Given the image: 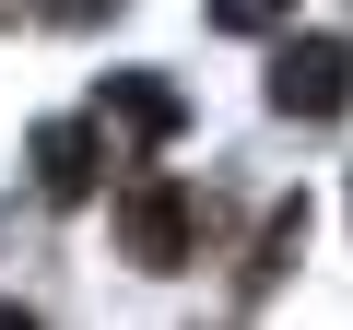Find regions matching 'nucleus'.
<instances>
[{"mask_svg": "<svg viewBox=\"0 0 353 330\" xmlns=\"http://www.w3.org/2000/svg\"><path fill=\"white\" fill-rule=\"evenodd\" d=\"M341 106H353V48H341V36H294V48H271V118L330 130Z\"/></svg>", "mask_w": 353, "mask_h": 330, "instance_id": "obj_2", "label": "nucleus"}, {"mask_svg": "<svg viewBox=\"0 0 353 330\" xmlns=\"http://www.w3.org/2000/svg\"><path fill=\"white\" fill-rule=\"evenodd\" d=\"M94 142H106V118H48V130H36V189H48L59 213L94 201V165H106Z\"/></svg>", "mask_w": 353, "mask_h": 330, "instance_id": "obj_4", "label": "nucleus"}, {"mask_svg": "<svg viewBox=\"0 0 353 330\" xmlns=\"http://www.w3.org/2000/svg\"><path fill=\"white\" fill-rule=\"evenodd\" d=\"M294 0H212V36H271Z\"/></svg>", "mask_w": 353, "mask_h": 330, "instance_id": "obj_5", "label": "nucleus"}, {"mask_svg": "<svg viewBox=\"0 0 353 330\" xmlns=\"http://www.w3.org/2000/svg\"><path fill=\"white\" fill-rule=\"evenodd\" d=\"M24 12H36V24H59V36H83V24H106V12H118V0H24Z\"/></svg>", "mask_w": 353, "mask_h": 330, "instance_id": "obj_6", "label": "nucleus"}, {"mask_svg": "<svg viewBox=\"0 0 353 330\" xmlns=\"http://www.w3.org/2000/svg\"><path fill=\"white\" fill-rule=\"evenodd\" d=\"M94 118H106L118 142H141V153H165L176 130H189V95H176L165 71H106V95H94Z\"/></svg>", "mask_w": 353, "mask_h": 330, "instance_id": "obj_3", "label": "nucleus"}, {"mask_svg": "<svg viewBox=\"0 0 353 330\" xmlns=\"http://www.w3.org/2000/svg\"><path fill=\"white\" fill-rule=\"evenodd\" d=\"M201 236H212V213L176 189V177L118 189V260H130V271H189V260H201Z\"/></svg>", "mask_w": 353, "mask_h": 330, "instance_id": "obj_1", "label": "nucleus"}]
</instances>
